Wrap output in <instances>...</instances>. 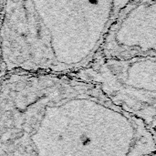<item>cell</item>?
I'll use <instances>...</instances> for the list:
<instances>
[{
	"label": "cell",
	"mask_w": 156,
	"mask_h": 156,
	"mask_svg": "<svg viewBox=\"0 0 156 156\" xmlns=\"http://www.w3.org/2000/svg\"><path fill=\"white\" fill-rule=\"evenodd\" d=\"M119 0H5L2 59L8 71L80 72L96 61Z\"/></svg>",
	"instance_id": "cell-1"
},
{
	"label": "cell",
	"mask_w": 156,
	"mask_h": 156,
	"mask_svg": "<svg viewBox=\"0 0 156 156\" xmlns=\"http://www.w3.org/2000/svg\"><path fill=\"white\" fill-rule=\"evenodd\" d=\"M101 52L106 58L156 56V0H130L123 5Z\"/></svg>",
	"instance_id": "cell-2"
}]
</instances>
